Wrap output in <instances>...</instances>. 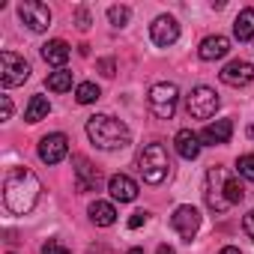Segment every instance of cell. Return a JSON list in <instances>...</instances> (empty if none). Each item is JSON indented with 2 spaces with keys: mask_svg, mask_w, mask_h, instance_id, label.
Wrapping results in <instances>:
<instances>
[{
  "mask_svg": "<svg viewBox=\"0 0 254 254\" xmlns=\"http://www.w3.org/2000/svg\"><path fill=\"white\" fill-rule=\"evenodd\" d=\"M42 194V183L39 177L24 168V165H12L3 177V203L12 215H30L39 203Z\"/></svg>",
  "mask_w": 254,
  "mask_h": 254,
  "instance_id": "obj_1",
  "label": "cell"
},
{
  "mask_svg": "<svg viewBox=\"0 0 254 254\" xmlns=\"http://www.w3.org/2000/svg\"><path fill=\"white\" fill-rule=\"evenodd\" d=\"M87 138L99 150H123L132 144V129L111 114H93L87 120Z\"/></svg>",
  "mask_w": 254,
  "mask_h": 254,
  "instance_id": "obj_2",
  "label": "cell"
},
{
  "mask_svg": "<svg viewBox=\"0 0 254 254\" xmlns=\"http://www.w3.org/2000/svg\"><path fill=\"white\" fill-rule=\"evenodd\" d=\"M138 171L144 177V183L150 186H162L168 177H171V156H168V147L162 141H153L141 150L138 156Z\"/></svg>",
  "mask_w": 254,
  "mask_h": 254,
  "instance_id": "obj_3",
  "label": "cell"
},
{
  "mask_svg": "<svg viewBox=\"0 0 254 254\" xmlns=\"http://www.w3.org/2000/svg\"><path fill=\"white\" fill-rule=\"evenodd\" d=\"M147 105H150V114L156 120H171L177 114V105H180V87L171 84V81L153 84L150 93H147Z\"/></svg>",
  "mask_w": 254,
  "mask_h": 254,
  "instance_id": "obj_4",
  "label": "cell"
},
{
  "mask_svg": "<svg viewBox=\"0 0 254 254\" xmlns=\"http://www.w3.org/2000/svg\"><path fill=\"white\" fill-rule=\"evenodd\" d=\"M218 105H221L218 93H215L212 87H203V84L194 87V90L189 93V99H186V111H189V117H194V120H209V117H215Z\"/></svg>",
  "mask_w": 254,
  "mask_h": 254,
  "instance_id": "obj_5",
  "label": "cell"
},
{
  "mask_svg": "<svg viewBox=\"0 0 254 254\" xmlns=\"http://www.w3.org/2000/svg\"><path fill=\"white\" fill-rule=\"evenodd\" d=\"M224 183H227V174L221 171V168H209L206 171V180H203V200H206V206L212 209V212H224V209H230V203H227V194H224Z\"/></svg>",
  "mask_w": 254,
  "mask_h": 254,
  "instance_id": "obj_6",
  "label": "cell"
},
{
  "mask_svg": "<svg viewBox=\"0 0 254 254\" xmlns=\"http://www.w3.org/2000/svg\"><path fill=\"white\" fill-rule=\"evenodd\" d=\"M30 78V63L15 51H0V84L18 87Z\"/></svg>",
  "mask_w": 254,
  "mask_h": 254,
  "instance_id": "obj_7",
  "label": "cell"
},
{
  "mask_svg": "<svg viewBox=\"0 0 254 254\" xmlns=\"http://www.w3.org/2000/svg\"><path fill=\"white\" fill-rule=\"evenodd\" d=\"M171 227L180 233V239L191 242V239L197 236V230H200V209H197V206H191V203L177 206V209H174V215H171Z\"/></svg>",
  "mask_w": 254,
  "mask_h": 254,
  "instance_id": "obj_8",
  "label": "cell"
},
{
  "mask_svg": "<svg viewBox=\"0 0 254 254\" xmlns=\"http://www.w3.org/2000/svg\"><path fill=\"white\" fill-rule=\"evenodd\" d=\"M18 18L33 33H42V30L51 27V9L45 3H39V0H24V3H18Z\"/></svg>",
  "mask_w": 254,
  "mask_h": 254,
  "instance_id": "obj_9",
  "label": "cell"
},
{
  "mask_svg": "<svg viewBox=\"0 0 254 254\" xmlns=\"http://www.w3.org/2000/svg\"><path fill=\"white\" fill-rule=\"evenodd\" d=\"M69 156V138L63 132H51L39 141V159L45 165H60Z\"/></svg>",
  "mask_w": 254,
  "mask_h": 254,
  "instance_id": "obj_10",
  "label": "cell"
},
{
  "mask_svg": "<svg viewBox=\"0 0 254 254\" xmlns=\"http://www.w3.org/2000/svg\"><path fill=\"white\" fill-rule=\"evenodd\" d=\"M150 39L153 45L159 48H171L177 39H180V21L174 15H159L153 24H150Z\"/></svg>",
  "mask_w": 254,
  "mask_h": 254,
  "instance_id": "obj_11",
  "label": "cell"
},
{
  "mask_svg": "<svg viewBox=\"0 0 254 254\" xmlns=\"http://www.w3.org/2000/svg\"><path fill=\"white\" fill-rule=\"evenodd\" d=\"M72 165H75V189L78 191H96L99 189V168L90 165L87 156H72Z\"/></svg>",
  "mask_w": 254,
  "mask_h": 254,
  "instance_id": "obj_12",
  "label": "cell"
},
{
  "mask_svg": "<svg viewBox=\"0 0 254 254\" xmlns=\"http://www.w3.org/2000/svg\"><path fill=\"white\" fill-rule=\"evenodd\" d=\"M218 78H221V84H227V87H245V84L254 81V66H251L248 60H230V63L218 72Z\"/></svg>",
  "mask_w": 254,
  "mask_h": 254,
  "instance_id": "obj_13",
  "label": "cell"
},
{
  "mask_svg": "<svg viewBox=\"0 0 254 254\" xmlns=\"http://www.w3.org/2000/svg\"><path fill=\"white\" fill-rule=\"evenodd\" d=\"M230 138H233V123L230 120H215V123L203 126V132H200V144H206V147L230 144Z\"/></svg>",
  "mask_w": 254,
  "mask_h": 254,
  "instance_id": "obj_14",
  "label": "cell"
},
{
  "mask_svg": "<svg viewBox=\"0 0 254 254\" xmlns=\"http://www.w3.org/2000/svg\"><path fill=\"white\" fill-rule=\"evenodd\" d=\"M108 191H111V197L120 200V203H132V200L138 197V183H135L132 177H126V174H114V177L108 180Z\"/></svg>",
  "mask_w": 254,
  "mask_h": 254,
  "instance_id": "obj_15",
  "label": "cell"
},
{
  "mask_svg": "<svg viewBox=\"0 0 254 254\" xmlns=\"http://www.w3.org/2000/svg\"><path fill=\"white\" fill-rule=\"evenodd\" d=\"M227 51H230V39H227V36H218V33H215V36H206V39L197 45V57L206 60V63L227 57Z\"/></svg>",
  "mask_w": 254,
  "mask_h": 254,
  "instance_id": "obj_16",
  "label": "cell"
},
{
  "mask_svg": "<svg viewBox=\"0 0 254 254\" xmlns=\"http://www.w3.org/2000/svg\"><path fill=\"white\" fill-rule=\"evenodd\" d=\"M174 147H177V153H180L183 159L191 162V159L200 156V147H203V144H200V135H194L191 129H180L177 138H174Z\"/></svg>",
  "mask_w": 254,
  "mask_h": 254,
  "instance_id": "obj_17",
  "label": "cell"
},
{
  "mask_svg": "<svg viewBox=\"0 0 254 254\" xmlns=\"http://www.w3.org/2000/svg\"><path fill=\"white\" fill-rule=\"evenodd\" d=\"M69 45L63 42V39H51V42H45L42 45V60L48 63V66H57V69H63L66 66V60H69Z\"/></svg>",
  "mask_w": 254,
  "mask_h": 254,
  "instance_id": "obj_18",
  "label": "cell"
},
{
  "mask_svg": "<svg viewBox=\"0 0 254 254\" xmlns=\"http://www.w3.org/2000/svg\"><path fill=\"white\" fill-rule=\"evenodd\" d=\"M87 212H90V221H93L96 227H111V224L117 221V209H114V203H108V200H93Z\"/></svg>",
  "mask_w": 254,
  "mask_h": 254,
  "instance_id": "obj_19",
  "label": "cell"
},
{
  "mask_svg": "<svg viewBox=\"0 0 254 254\" xmlns=\"http://www.w3.org/2000/svg\"><path fill=\"white\" fill-rule=\"evenodd\" d=\"M233 36H236L239 42L254 39V9H251V6L236 15V21H233Z\"/></svg>",
  "mask_w": 254,
  "mask_h": 254,
  "instance_id": "obj_20",
  "label": "cell"
},
{
  "mask_svg": "<svg viewBox=\"0 0 254 254\" xmlns=\"http://www.w3.org/2000/svg\"><path fill=\"white\" fill-rule=\"evenodd\" d=\"M45 87H48L51 93H66V90H72V72H69V69H54V72H48Z\"/></svg>",
  "mask_w": 254,
  "mask_h": 254,
  "instance_id": "obj_21",
  "label": "cell"
},
{
  "mask_svg": "<svg viewBox=\"0 0 254 254\" xmlns=\"http://www.w3.org/2000/svg\"><path fill=\"white\" fill-rule=\"evenodd\" d=\"M48 111H51V102H48L45 96H33V99L27 102L24 120H27V123H39V120H45V117H48Z\"/></svg>",
  "mask_w": 254,
  "mask_h": 254,
  "instance_id": "obj_22",
  "label": "cell"
},
{
  "mask_svg": "<svg viewBox=\"0 0 254 254\" xmlns=\"http://www.w3.org/2000/svg\"><path fill=\"white\" fill-rule=\"evenodd\" d=\"M99 96H102V90H99L93 81H81V84L75 87V99H78V105H93Z\"/></svg>",
  "mask_w": 254,
  "mask_h": 254,
  "instance_id": "obj_23",
  "label": "cell"
},
{
  "mask_svg": "<svg viewBox=\"0 0 254 254\" xmlns=\"http://www.w3.org/2000/svg\"><path fill=\"white\" fill-rule=\"evenodd\" d=\"M129 18H132V9L129 6H108V21H111V27H126L129 24Z\"/></svg>",
  "mask_w": 254,
  "mask_h": 254,
  "instance_id": "obj_24",
  "label": "cell"
},
{
  "mask_svg": "<svg viewBox=\"0 0 254 254\" xmlns=\"http://www.w3.org/2000/svg\"><path fill=\"white\" fill-rule=\"evenodd\" d=\"M224 194H227V203H230V206L239 203V200L245 197V189H242L239 177H227V183H224Z\"/></svg>",
  "mask_w": 254,
  "mask_h": 254,
  "instance_id": "obj_25",
  "label": "cell"
},
{
  "mask_svg": "<svg viewBox=\"0 0 254 254\" xmlns=\"http://www.w3.org/2000/svg\"><path fill=\"white\" fill-rule=\"evenodd\" d=\"M236 177L254 183V153H245V156L236 159Z\"/></svg>",
  "mask_w": 254,
  "mask_h": 254,
  "instance_id": "obj_26",
  "label": "cell"
},
{
  "mask_svg": "<svg viewBox=\"0 0 254 254\" xmlns=\"http://www.w3.org/2000/svg\"><path fill=\"white\" fill-rule=\"evenodd\" d=\"M42 254H72V251H69L60 239H48V242L42 245Z\"/></svg>",
  "mask_w": 254,
  "mask_h": 254,
  "instance_id": "obj_27",
  "label": "cell"
},
{
  "mask_svg": "<svg viewBox=\"0 0 254 254\" xmlns=\"http://www.w3.org/2000/svg\"><path fill=\"white\" fill-rule=\"evenodd\" d=\"M12 117V99L9 96H0V123H6Z\"/></svg>",
  "mask_w": 254,
  "mask_h": 254,
  "instance_id": "obj_28",
  "label": "cell"
},
{
  "mask_svg": "<svg viewBox=\"0 0 254 254\" xmlns=\"http://www.w3.org/2000/svg\"><path fill=\"white\" fill-rule=\"evenodd\" d=\"M141 224H147V212H144V209L132 212V218H129V230H138Z\"/></svg>",
  "mask_w": 254,
  "mask_h": 254,
  "instance_id": "obj_29",
  "label": "cell"
},
{
  "mask_svg": "<svg viewBox=\"0 0 254 254\" xmlns=\"http://www.w3.org/2000/svg\"><path fill=\"white\" fill-rule=\"evenodd\" d=\"M242 230L248 233V239H254V209L245 212V218H242Z\"/></svg>",
  "mask_w": 254,
  "mask_h": 254,
  "instance_id": "obj_30",
  "label": "cell"
},
{
  "mask_svg": "<svg viewBox=\"0 0 254 254\" xmlns=\"http://www.w3.org/2000/svg\"><path fill=\"white\" fill-rule=\"evenodd\" d=\"M99 69H102V75H105V78H114V60H111V57L99 60Z\"/></svg>",
  "mask_w": 254,
  "mask_h": 254,
  "instance_id": "obj_31",
  "label": "cell"
},
{
  "mask_svg": "<svg viewBox=\"0 0 254 254\" xmlns=\"http://www.w3.org/2000/svg\"><path fill=\"white\" fill-rule=\"evenodd\" d=\"M87 27H90V12L81 6V9H78V30H87Z\"/></svg>",
  "mask_w": 254,
  "mask_h": 254,
  "instance_id": "obj_32",
  "label": "cell"
},
{
  "mask_svg": "<svg viewBox=\"0 0 254 254\" xmlns=\"http://www.w3.org/2000/svg\"><path fill=\"white\" fill-rule=\"evenodd\" d=\"M218 254H242V251H239V248H236V245H224V248H221V251H218Z\"/></svg>",
  "mask_w": 254,
  "mask_h": 254,
  "instance_id": "obj_33",
  "label": "cell"
},
{
  "mask_svg": "<svg viewBox=\"0 0 254 254\" xmlns=\"http://www.w3.org/2000/svg\"><path fill=\"white\" fill-rule=\"evenodd\" d=\"M156 254H177V251H174L171 245H159V248H156Z\"/></svg>",
  "mask_w": 254,
  "mask_h": 254,
  "instance_id": "obj_34",
  "label": "cell"
},
{
  "mask_svg": "<svg viewBox=\"0 0 254 254\" xmlns=\"http://www.w3.org/2000/svg\"><path fill=\"white\" fill-rule=\"evenodd\" d=\"M126 254H147V251H144V248H129Z\"/></svg>",
  "mask_w": 254,
  "mask_h": 254,
  "instance_id": "obj_35",
  "label": "cell"
},
{
  "mask_svg": "<svg viewBox=\"0 0 254 254\" xmlns=\"http://www.w3.org/2000/svg\"><path fill=\"white\" fill-rule=\"evenodd\" d=\"M248 135H251V138H254V126H248Z\"/></svg>",
  "mask_w": 254,
  "mask_h": 254,
  "instance_id": "obj_36",
  "label": "cell"
}]
</instances>
